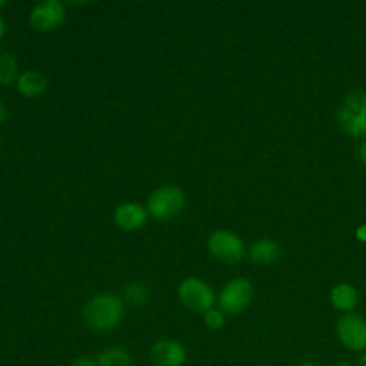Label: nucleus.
Returning <instances> with one entry per match:
<instances>
[{"instance_id": "nucleus-1", "label": "nucleus", "mask_w": 366, "mask_h": 366, "mask_svg": "<svg viewBox=\"0 0 366 366\" xmlns=\"http://www.w3.org/2000/svg\"><path fill=\"white\" fill-rule=\"evenodd\" d=\"M123 315V299L112 292H102L92 296L83 307V320L94 332H110L116 329Z\"/></svg>"}, {"instance_id": "nucleus-2", "label": "nucleus", "mask_w": 366, "mask_h": 366, "mask_svg": "<svg viewBox=\"0 0 366 366\" xmlns=\"http://www.w3.org/2000/svg\"><path fill=\"white\" fill-rule=\"evenodd\" d=\"M184 192L174 184H163L154 189L149 199L146 210L154 220L166 222L176 217L184 207Z\"/></svg>"}, {"instance_id": "nucleus-3", "label": "nucleus", "mask_w": 366, "mask_h": 366, "mask_svg": "<svg viewBox=\"0 0 366 366\" xmlns=\"http://www.w3.org/2000/svg\"><path fill=\"white\" fill-rule=\"evenodd\" d=\"M337 122L346 134L366 136V90H353L343 99L337 112Z\"/></svg>"}, {"instance_id": "nucleus-4", "label": "nucleus", "mask_w": 366, "mask_h": 366, "mask_svg": "<svg viewBox=\"0 0 366 366\" xmlns=\"http://www.w3.org/2000/svg\"><path fill=\"white\" fill-rule=\"evenodd\" d=\"M177 296L182 305L194 313H204L209 309L214 307L216 295L209 283L204 280L189 276L184 277L177 286Z\"/></svg>"}, {"instance_id": "nucleus-5", "label": "nucleus", "mask_w": 366, "mask_h": 366, "mask_svg": "<svg viewBox=\"0 0 366 366\" xmlns=\"http://www.w3.org/2000/svg\"><path fill=\"white\" fill-rule=\"evenodd\" d=\"M253 299V286L246 277H234L229 280L217 296L219 309L227 315L243 312Z\"/></svg>"}, {"instance_id": "nucleus-6", "label": "nucleus", "mask_w": 366, "mask_h": 366, "mask_svg": "<svg viewBox=\"0 0 366 366\" xmlns=\"http://www.w3.org/2000/svg\"><path fill=\"white\" fill-rule=\"evenodd\" d=\"M336 336L340 345L350 350L362 353L366 350V319L357 313H345L336 323Z\"/></svg>"}, {"instance_id": "nucleus-7", "label": "nucleus", "mask_w": 366, "mask_h": 366, "mask_svg": "<svg viewBox=\"0 0 366 366\" xmlns=\"http://www.w3.org/2000/svg\"><path fill=\"white\" fill-rule=\"evenodd\" d=\"M207 249L217 260L234 264L244 254V243L242 237L230 230H216L207 239Z\"/></svg>"}, {"instance_id": "nucleus-8", "label": "nucleus", "mask_w": 366, "mask_h": 366, "mask_svg": "<svg viewBox=\"0 0 366 366\" xmlns=\"http://www.w3.org/2000/svg\"><path fill=\"white\" fill-rule=\"evenodd\" d=\"M66 17V10L61 1L59 0H46L37 3L30 14L29 23L33 29L39 31H49L59 27Z\"/></svg>"}, {"instance_id": "nucleus-9", "label": "nucleus", "mask_w": 366, "mask_h": 366, "mask_svg": "<svg viewBox=\"0 0 366 366\" xmlns=\"http://www.w3.org/2000/svg\"><path fill=\"white\" fill-rule=\"evenodd\" d=\"M149 356L154 366H184L187 349L182 342L164 337L152 345Z\"/></svg>"}, {"instance_id": "nucleus-10", "label": "nucleus", "mask_w": 366, "mask_h": 366, "mask_svg": "<svg viewBox=\"0 0 366 366\" xmlns=\"http://www.w3.org/2000/svg\"><path fill=\"white\" fill-rule=\"evenodd\" d=\"M147 210L137 202H123L116 206L113 212L114 224L124 232H134L147 222Z\"/></svg>"}, {"instance_id": "nucleus-11", "label": "nucleus", "mask_w": 366, "mask_h": 366, "mask_svg": "<svg viewBox=\"0 0 366 366\" xmlns=\"http://www.w3.org/2000/svg\"><path fill=\"white\" fill-rule=\"evenodd\" d=\"M16 89L21 96L34 97L47 89V79L37 70H26L16 79Z\"/></svg>"}, {"instance_id": "nucleus-12", "label": "nucleus", "mask_w": 366, "mask_h": 366, "mask_svg": "<svg viewBox=\"0 0 366 366\" xmlns=\"http://www.w3.org/2000/svg\"><path fill=\"white\" fill-rule=\"evenodd\" d=\"M332 306L343 313H350L359 303L357 290L349 283H339L330 290Z\"/></svg>"}, {"instance_id": "nucleus-13", "label": "nucleus", "mask_w": 366, "mask_h": 366, "mask_svg": "<svg viewBox=\"0 0 366 366\" xmlns=\"http://www.w3.org/2000/svg\"><path fill=\"white\" fill-rule=\"evenodd\" d=\"M99 366H133L134 360L130 352L119 345L103 347L94 357Z\"/></svg>"}, {"instance_id": "nucleus-14", "label": "nucleus", "mask_w": 366, "mask_h": 366, "mask_svg": "<svg viewBox=\"0 0 366 366\" xmlns=\"http://www.w3.org/2000/svg\"><path fill=\"white\" fill-rule=\"evenodd\" d=\"M279 256H280V247L272 239H260L256 243H253L249 250L250 260L259 264H270L276 262Z\"/></svg>"}, {"instance_id": "nucleus-15", "label": "nucleus", "mask_w": 366, "mask_h": 366, "mask_svg": "<svg viewBox=\"0 0 366 366\" xmlns=\"http://www.w3.org/2000/svg\"><path fill=\"white\" fill-rule=\"evenodd\" d=\"M19 74L16 57L10 51L0 49V84H10L16 81Z\"/></svg>"}, {"instance_id": "nucleus-16", "label": "nucleus", "mask_w": 366, "mask_h": 366, "mask_svg": "<svg viewBox=\"0 0 366 366\" xmlns=\"http://www.w3.org/2000/svg\"><path fill=\"white\" fill-rule=\"evenodd\" d=\"M124 299L134 305V306H140V305H144L149 299V292H147V287L142 283H137V282H133V283H129L126 285L124 287Z\"/></svg>"}, {"instance_id": "nucleus-17", "label": "nucleus", "mask_w": 366, "mask_h": 366, "mask_svg": "<svg viewBox=\"0 0 366 366\" xmlns=\"http://www.w3.org/2000/svg\"><path fill=\"white\" fill-rule=\"evenodd\" d=\"M203 322L207 329L219 330L226 323V313L219 307H212L203 313Z\"/></svg>"}, {"instance_id": "nucleus-18", "label": "nucleus", "mask_w": 366, "mask_h": 366, "mask_svg": "<svg viewBox=\"0 0 366 366\" xmlns=\"http://www.w3.org/2000/svg\"><path fill=\"white\" fill-rule=\"evenodd\" d=\"M69 366H99L94 357L90 356H79L74 360H71V363Z\"/></svg>"}, {"instance_id": "nucleus-19", "label": "nucleus", "mask_w": 366, "mask_h": 366, "mask_svg": "<svg viewBox=\"0 0 366 366\" xmlns=\"http://www.w3.org/2000/svg\"><path fill=\"white\" fill-rule=\"evenodd\" d=\"M359 159H360L362 164L366 166V140H363V142L359 144Z\"/></svg>"}, {"instance_id": "nucleus-20", "label": "nucleus", "mask_w": 366, "mask_h": 366, "mask_svg": "<svg viewBox=\"0 0 366 366\" xmlns=\"http://www.w3.org/2000/svg\"><path fill=\"white\" fill-rule=\"evenodd\" d=\"M356 237H357L360 242H366V223H365V224H360V226L356 229Z\"/></svg>"}, {"instance_id": "nucleus-21", "label": "nucleus", "mask_w": 366, "mask_h": 366, "mask_svg": "<svg viewBox=\"0 0 366 366\" xmlns=\"http://www.w3.org/2000/svg\"><path fill=\"white\" fill-rule=\"evenodd\" d=\"M6 116H7V107H6V104L3 103V100L0 99V123L6 119Z\"/></svg>"}, {"instance_id": "nucleus-22", "label": "nucleus", "mask_w": 366, "mask_h": 366, "mask_svg": "<svg viewBox=\"0 0 366 366\" xmlns=\"http://www.w3.org/2000/svg\"><path fill=\"white\" fill-rule=\"evenodd\" d=\"M355 366H366V350L359 355V357H357Z\"/></svg>"}, {"instance_id": "nucleus-23", "label": "nucleus", "mask_w": 366, "mask_h": 366, "mask_svg": "<svg viewBox=\"0 0 366 366\" xmlns=\"http://www.w3.org/2000/svg\"><path fill=\"white\" fill-rule=\"evenodd\" d=\"M6 29H7L6 21H4V19L0 16V39H3V36L6 34Z\"/></svg>"}, {"instance_id": "nucleus-24", "label": "nucleus", "mask_w": 366, "mask_h": 366, "mask_svg": "<svg viewBox=\"0 0 366 366\" xmlns=\"http://www.w3.org/2000/svg\"><path fill=\"white\" fill-rule=\"evenodd\" d=\"M296 366H320V365L317 362H315V360H302Z\"/></svg>"}, {"instance_id": "nucleus-25", "label": "nucleus", "mask_w": 366, "mask_h": 366, "mask_svg": "<svg viewBox=\"0 0 366 366\" xmlns=\"http://www.w3.org/2000/svg\"><path fill=\"white\" fill-rule=\"evenodd\" d=\"M330 366H355V365L352 362H347V360H340V362H336V363H333Z\"/></svg>"}, {"instance_id": "nucleus-26", "label": "nucleus", "mask_w": 366, "mask_h": 366, "mask_svg": "<svg viewBox=\"0 0 366 366\" xmlns=\"http://www.w3.org/2000/svg\"><path fill=\"white\" fill-rule=\"evenodd\" d=\"M6 3H7V1H6V0H0V7H3V6H4V4H6Z\"/></svg>"}, {"instance_id": "nucleus-27", "label": "nucleus", "mask_w": 366, "mask_h": 366, "mask_svg": "<svg viewBox=\"0 0 366 366\" xmlns=\"http://www.w3.org/2000/svg\"><path fill=\"white\" fill-rule=\"evenodd\" d=\"M262 366H267V365H262Z\"/></svg>"}, {"instance_id": "nucleus-28", "label": "nucleus", "mask_w": 366, "mask_h": 366, "mask_svg": "<svg viewBox=\"0 0 366 366\" xmlns=\"http://www.w3.org/2000/svg\"><path fill=\"white\" fill-rule=\"evenodd\" d=\"M0 144H1V140H0Z\"/></svg>"}]
</instances>
